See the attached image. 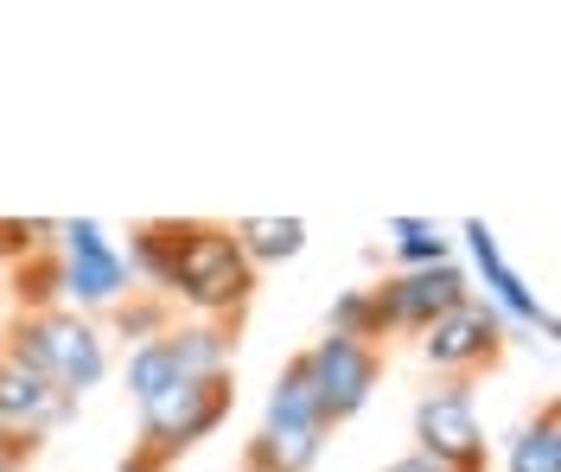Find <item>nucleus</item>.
Wrapping results in <instances>:
<instances>
[{
	"label": "nucleus",
	"mask_w": 561,
	"mask_h": 472,
	"mask_svg": "<svg viewBox=\"0 0 561 472\" xmlns=\"http://www.w3.org/2000/svg\"><path fill=\"white\" fill-rule=\"evenodd\" d=\"M173 332V300H160V293H128L122 307H115V338H128V352L135 345H153V338H167Z\"/></svg>",
	"instance_id": "nucleus-18"
},
{
	"label": "nucleus",
	"mask_w": 561,
	"mask_h": 472,
	"mask_svg": "<svg viewBox=\"0 0 561 472\" xmlns=\"http://www.w3.org/2000/svg\"><path fill=\"white\" fill-rule=\"evenodd\" d=\"M0 352L13 364H26L33 377H45L51 390L83 402V390H96L108 377V338L96 320L51 307V313H13L0 332Z\"/></svg>",
	"instance_id": "nucleus-2"
},
{
	"label": "nucleus",
	"mask_w": 561,
	"mask_h": 472,
	"mask_svg": "<svg viewBox=\"0 0 561 472\" xmlns=\"http://www.w3.org/2000/svg\"><path fill=\"white\" fill-rule=\"evenodd\" d=\"M0 472H13V467H7V460H0Z\"/></svg>",
	"instance_id": "nucleus-24"
},
{
	"label": "nucleus",
	"mask_w": 561,
	"mask_h": 472,
	"mask_svg": "<svg viewBox=\"0 0 561 472\" xmlns=\"http://www.w3.org/2000/svg\"><path fill=\"white\" fill-rule=\"evenodd\" d=\"M0 440H7V428H0Z\"/></svg>",
	"instance_id": "nucleus-25"
},
{
	"label": "nucleus",
	"mask_w": 561,
	"mask_h": 472,
	"mask_svg": "<svg viewBox=\"0 0 561 472\" xmlns=\"http://www.w3.org/2000/svg\"><path fill=\"white\" fill-rule=\"evenodd\" d=\"M472 275L459 268V262H440V268H415V275H383L377 288H370V300H377V320H383V338H396V332H427L434 320H447L454 307H466L472 300Z\"/></svg>",
	"instance_id": "nucleus-6"
},
{
	"label": "nucleus",
	"mask_w": 561,
	"mask_h": 472,
	"mask_svg": "<svg viewBox=\"0 0 561 472\" xmlns=\"http://www.w3.org/2000/svg\"><path fill=\"white\" fill-rule=\"evenodd\" d=\"M173 383H179V364H173V352H167V338L128 352V396H135V408H147L153 396H167Z\"/></svg>",
	"instance_id": "nucleus-19"
},
{
	"label": "nucleus",
	"mask_w": 561,
	"mask_h": 472,
	"mask_svg": "<svg viewBox=\"0 0 561 472\" xmlns=\"http://www.w3.org/2000/svg\"><path fill=\"white\" fill-rule=\"evenodd\" d=\"M325 453V435H268L255 428V440L243 447V472H313Z\"/></svg>",
	"instance_id": "nucleus-15"
},
{
	"label": "nucleus",
	"mask_w": 561,
	"mask_h": 472,
	"mask_svg": "<svg viewBox=\"0 0 561 472\" xmlns=\"http://www.w3.org/2000/svg\"><path fill=\"white\" fill-rule=\"evenodd\" d=\"M459 237H466V255H472V275L485 281V307H497V320L504 326H524V332H542V338H556V313L529 293V281L504 262V250H497V237H491L485 218H466L459 223Z\"/></svg>",
	"instance_id": "nucleus-9"
},
{
	"label": "nucleus",
	"mask_w": 561,
	"mask_h": 472,
	"mask_svg": "<svg viewBox=\"0 0 561 472\" xmlns=\"http://www.w3.org/2000/svg\"><path fill=\"white\" fill-rule=\"evenodd\" d=\"M167 352H173V364H179V383H192V377H230V364H237V332L217 326V320H173Z\"/></svg>",
	"instance_id": "nucleus-12"
},
{
	"label": "nucleus",
	"mask_w": 561,
	"mask_h": 472,
	"mask_svg": "<svg viewBox=\"0 0 561 472\" xmlns=\"http://www.w3.org/2000/svg\"><path fill=\"white\" fill-rule=\"evenodd\" d=\"M13 307L20 313H51L65 307V262L58 250H38L26 262H13Z\"/></svg>",
	"instance_id": "nucleus-17"
},
{
	"label": "nucleus",
	"mask_w": 561,
	"mask_h": 472,
	"mask_svg": "<svg viewBox=\"0 0 561 472\" xmlns=\"http://www.w3.org/2000/svg\"><path fill=\"white\" fill-rule=\"evenodd\" d=\"M389 250H396V275H415V268H440L454 262V243L440 237L434 218H389Z\"/></svg>",
	"instance_id": "nucleus-16"
},
{
	"label": "nucleus",
	"mask_w": 561,
	"mask_h": 472,
	"mask_svg": "<svg viewBox=\"0 0 561 472\" xmlns=\"http://www.w3.org/2000/svg\"><path fill=\"white\" fill-rule=\"evenodd\" d=\"M504 338H511V326L497 320V307H485L472 293L466 307H454L447 320H434L421 332V358H427V370H440L447 383H466V377H479V370H491L504 358Z\"/></svg>",
	"instance_id": "nucleus-7"
},
{
	"label": "nucleus",
	"mask_w": 561,
	"mask_h": 472,
	"mask_svg": "<svg viewBox=\"0 0 561 472\" xmlns=\"http://www.w3.org/2000/svg\"><path fill=\"white\" fill-rule=\"evenodd\" d=\"M504 472H561V402H542L524 422V435L504 453Z\"/></svg>",
	"instance_id": "nucleus-14"
},
{
	"label": "nucleus",
	"mask_w": 561,
	"mask_h": 472,
	"mask_svg": "<svg viewBox=\"0 0 561 472\" xmlns=\"http://www.w3.org/2000/svg\"><path fill=\"white\" fill-rule=\"evenodd\" d=\"M65 422H77V396L51 390L45 377H33L26 364H13L0 352V428L7 435H58Z\"/></svg>",
	"instance_id": "nucleus-10"
},
{
	"label": "nucleus",
	"mask_w": 561,
	"mask_h": 472,
	"mask_svg": "<svg viewBox=\"0 0 561 472\" xmlns=\"http://www.w3.org/2000/svg\"><path fill=\"white\" fill-rule=\"evenodd\" d=\"M262 428H268V435H332V428H325V408H319V390H313L307 358L280 364L275 390H268V402H262Z\"/></svg>",
	"instance_id": "nucleus-11"
},
{
	"label": "nucleus",
	"mask_w": 561,
	"mask_h": 472,
	"mask_svg": "<svg viewBox=\"0 0 561 472\" xmlns=\"http://www.w3.org/2000/svg\"><path fill=\"white\" fill-rule=\"evenodd\" d=\"M415 453H427L447 472H485L491 447L472 408V383H440L415 402Z\"/></svg>",
	"instance_id": "nucleus-5"
},
{
	"label": "nucleus",
	"mask_w": 561,
	"mask_h": 472,
	"mask_svg": "<svg viewBox=\"0 0 561 472\" xmlns=\"http://www.w3.org/2000/svg\"><path fill=\"white\" fill-rule=\"evenodd\" d=\"M237 408V377H192V383H173L167 396H153L140 408V440L135 453L153 460L167 472L179 453H192L198 440H210Z\"/></svg>",
	"instance_id": "nucleus-3"
},
{
	"label": "nucleus",
	"mask_w": 561,
	"mask_h": 472,
	"mask_svg": "<svg viewBox=\"0 0 561 472\" xmlns=\"http://www.w3.org/2000/svg\"><path fill=\"white\" fill-rule=\"evenodd\" d=\"M230 237H237V250H243V262L255 275L275 268V262H294L307 250V223L300 218H243V223H230Z\"/></svg>",
	"instance_id": "nucleus-13"
},
{
	"label": "nucleus",
	"mask_w": 561,
	"mask_h": 472,
	"mask_svg": "<svg viewBox=\"0 0 561 472\" xmlns=\"http://www.w3.org/2000/svg\"><path fill=\"white\" fill-rule=\"evenodd\" d=\"M255 268L243 262L230 223L210 218H179L173 237V281H167V300L173 307H192V320H217V326L237 332V320L255 300Z\"/></svg>",
	"instance_id": "nucleus-1"
},
{
	"label": "nucleus",
	"mask_w": 561,
	"mask_h": 472,
	"mask_svg": "<svg viewBox=\"0 0 561 472\" xmlns=\"http://www.w3.org/2000/svg\"><path fill=\"white\" fill-rule=\"evenodd\" d=\"M383 472H447V467H434L427 453H402V460H389Z\"/></svg>",
	"instance_id": "nucleus-22"
},
{
	"label": "nucleus",
	"mask_w": 561,
	"mask_h": 472,
	"mask_svg": "<svg viewBox=\"0 0 561 472\" xmlns=\"http://www.w3.org/2000/svg\"><path fill=\"white\" fill-rule=\"evenodd\" d=\"M51 250V218H0V262H26V255Z\"/></svg>",
	"instance_id": "nucleus-21"
},
{
	"label": "nucleus",
	"mask_w": 561,
	"mask_h": 472,
	"mask_svg": "<svg viewBox=\"0 0 561 472\" xmlns=\"http://www.w3.org/2000/svg\"><path fill=\"white\" fill-rule=\"evenodd\" d=\"M300 358H307V370H313L325 428L364 415V402L377 396V383H383V352H377V345H357V338H332V332H325L313 352H300Z\"/></svg>",
	"instance_id": "nucleus-8"
},
{
	"label": "nucleus",
	"mask_w": 561,
	"mask_h": 472,
	"mask_svg": "<svg viewBox=\"0 0 561 472\" xmlns=\"http://www.w3.org/2000/svg\"><path fill=\"white\" fill-rule=\"evenodd\" d=\"M325 332L332 338H357V345H377L383 352V320H377V300L370 288H345L332 300V313H325Z\"/></svg>",
	"instance_id": "nucleus-20"
},
{
	"label": "nucleus",
	"mask_w": 561,
	"mask_h": 472,
	"mask_svg": "<svg viewBox=\"0 0 561 472\" xmlns=\"http://www.w3.org/2000/svg\"><path fill=\"white\" fill-rule=\"evenodd\" d=\"M51 250L65 262V307L70 313H115L128 293H135V275L122 250L108 243V230L96 218H65L51 223Z\"/></svg>",
	"instance_id": "nucleus-4"
},
{
	"label": "nucleus",
	"mask_w": 561,
	"mask_h": 472,
	"mask_svg": "<svg viewBox=\"0 0 561 472\" xmlns=\"http://www.w3.org/2000/svg\"><path fill=\"white\" fill-rule=\"evenodd\" d=\"M122 472H160V467H153V460H140V453H128V460H122Z\"/></svg>",
	"instance_id": "nucleus-23"
}]
</instances>
